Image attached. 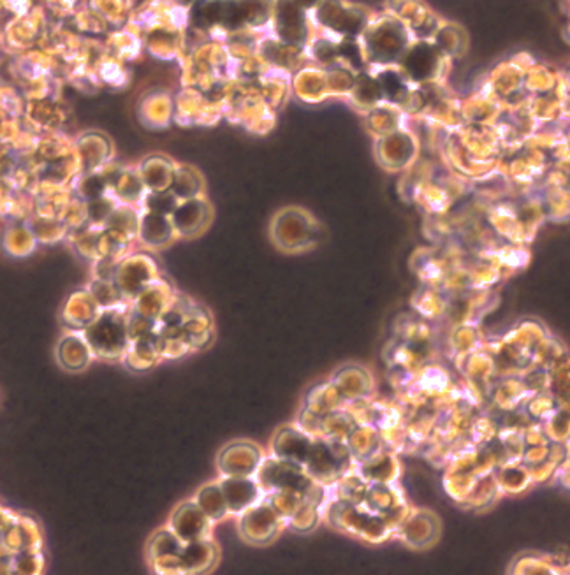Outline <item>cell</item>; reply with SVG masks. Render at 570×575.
<instances>
[{"mask_svg": "<svg viewBox=\"0 0 570 575\" xmlns=\"http://www.w3.org/2000/svg\"><path fill=\"white\" fill-rule=\"evenodd\" d=\"M220 488L231 512H241V510L248 509L250 505H254L259 496L257 484L248 479H227V481L220 482Z\"/></svg>", "mask_w": 570, "mask_h": 575, "instance_id": "obj_1", "label": "cell"}, {"mask_svg": "<svg viewBox=\"0 0 570 575\" xmlns=\"http://www.w3.org/2000/svg\"><path fill=\"white\" fill-rule=\"evenodd\" d=\"M73 338V336H71ZM67 338L62 345L59 347V352H67V350H73L69 354L67 359L62 361L64 368L66 370H83L85 364L88 363V350L85 347H81L80 342H74V340Z\"/></svg>", "mask_w": 570, "mask_h": 575, "instance_id": "obj_3", "label": "cell"}, {"mask_svg": "<svg viewBox=\"0 0 570 575\" xmlns=\"http://www.w3.org/2000/svg\"><path fill=\"white\" fill-rule=\"evenodd\" d=\"M197 503H199L201 510L206 516H210L211 519H218V517L225 516V512L229 509L220 486H206V488L201 489L199 495H197Z\"/></svg>", "mask_w": 570, "mask_h": 575, "instance_id": "obj_2", "label": "cell"}]
</instances>
